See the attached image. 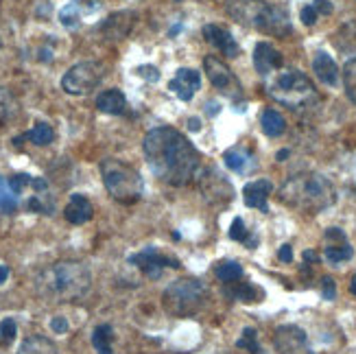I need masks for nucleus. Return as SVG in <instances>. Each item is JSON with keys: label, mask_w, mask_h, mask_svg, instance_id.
I'll use <instances>...</instances> for the list:
<instances>
[{"label": "nucleus", "mask_w": 356, "mask_h": 354, "mask_svg": "<svg viewBox=\"0 0 356 354\" xmlns=\"http://www.w3.org/2000/svg\"><path fill=\"white\" fill-rule=\"evenodd\" d=\"M273 344L280 354H315L308 344L306 332L300 326H293V323H285V326L276 328Z\"/></svg>", "instance_id": "obj_11"}, {"label": "nucleus", "mask_w": 356, "mask_h": 354, "mask_svg": "<svg viewBox=\"0 0 356 354\" xmlns=\"http://www.w3.org/2000/svg\"><path fill=\"white\" fill-rule=\"evenodd\" d=\"M203 37L207 44H212V47L226 57H239L241 55V47L239 42L232 37V33L228 31L226 26L221 24H205L203 26Z\"/></svg>", "instance_id": "obj_13"}, {"label": "nucleus", "mask_w": 356, "mask_h": 354, "mask_svg": "<svg viewBox=\"0 0 356 354\" xmlns=\"http://www.w3.org/2000/svg\"><path fill=\"white\" fill-rule=\"evenodd\" d=\"M129 262L136 264V267L151 280H158L162 276V271H164L167 267H173L177 269L180 267V262H177L175 258H169L164 254H160L155 247H144L142 252L129 256Z\"/></svg>", "instance_id": "obj_12"}, {"label": "nucleus", "mask_w": 356, "mask_h": 354, "mask_svg": "<svg viewBox=\"0 0 356 354\" xmlns=\"http://www.w3.org/2000/svg\"><path fill=\"white\" fill-rule=\"evenodd\" d=\"M16 208H18V195L13 193V188L9 186V180L0 177V210L13 212Z\"/></svg>", "instance_id": "obj_29"}, {"label": "nucleus", "mask_w": 356, "mask_h": 354, "mask_svg": "<svg viewBox=\"0 0 356 354\" xmlns=\"http://www.w3.org/2000/svg\"><path fill=\"white\" fill-rule=\"evenodd\" d=\"M188 127H190V131H199V118H190Z\"/></svg>", "instance_id": "obj_46"}, {"label": "nucleus", "mask_w": 356, "mask_h": 354, "mask_svg": "<svg viewBox=\"0 0 356 354\" xmlns=\"http://www.w3.org/2000/svg\"><path fill=\"white\" fill-rule=\"evenodd\" d=\"M51 328H53V332L64 335V332L68 330V321H66L64 317H53V319H51Z\"/></svg>", "instance_id": "obj_38"}, {"label": "nucleus", "mask_w": 356, "mask_h": 354, "mask_svg": "<svg viewBox=\"0 0 356 354\" xmlns=\"http://www.w3.org/2000/svg\"><path fill=\"white\" fill-rule=\"evenodd\" d=\"M199 190L205 203L223 208L234 199V186L219 169L210 167L199 173Z\"/></svg>", "instance_id": "obj_9"}, {"label": "nucleus", "mask_w": 356, "mask_h": 354, "mask_svg": "<svg viewBox=\"0 0 356 354\" xmlns=\"http://www.w3.org/2000/svg\"><path fill=\"white\" fill-rule=\"evenodd\" d=\"M144 158L151 173L169 186H186L197 177L201 155L182 131L175 127H155L144 136Z\"/></svg>", "instance_id": "obj_1"}, {"label": "nucleus", "mask_w": 356, "mask_h": 354, "mask_svg": "<svg viewBox=\"0 0 356 354\" xmlns=\"http://www.w3.org/2000/svg\"><path fill=\"white\" fill-rule=\"evenodd\" d=\"M75 3H77L79 7L83 5V7H87V9H94V7H96V0H75Z\"/></svg>", "instance_id": "obj_43"}, {"label": "nucleus", "mask_w": 356, "mask_h": 354, "mask_svg": "<svg viewBox=\"0 0 356 354\" xmlns=\"http://www.w3.org/2000/svg\"><path fill=\"white\" fill-rule=\"evenodd\" d=\"M96 108L103 114L121 116L127 110V99H125V94L121 90H118V87H112V90H103L96 96Z\"/></svg>", "instance_id": "obj_18"}, {"label": "nucleus", "mask_w": 356, "mask_h": 354, "mask_svg": "<svg viewBox=\"0 0 356 354\" xmlns=\"http://www.w3.org/2000/svg\"><path fill=\"white\" fill-rule=\"evenodd\" d=\"M350 291H352V293L356 295V276L352 278V283H350Z\"/></svg>", "instance_id": "obj_48"}, {"label": "nucleus", "mask_w": 356, "mask_h": 354, "mask_svg": "<svg viewBox=\"0 0 356 354\" xmlns=\"http://www.w3.org/2000/svg\"><path fill=\"white\" fill-rule=\"evenodd\" d=\"M210 300V291L197 278H182L171 283L162 293V306L171 317H195Z\"/></svg>", "instance_id": "obj_5"}, {"label": "nucleus", "mask_w": 356, "mask_h": 354, "mask_svg": "<svg viewBox=\"0 0 356 354\" xmlns=\"http://www.w3.org/2000/svg\"><path fill=\"white\" fill-rule=\"evenodd\" d=\"M313 7L317 9V13H323V16L332 13V3H330V0H315Z\"/></svg>", "instance_id": "obj_39"}, {"label": "nucleus", "mask_w": 356, "mask_h": 354, "mask_svg": "<svg viewBox=\"0 0 356 354\" xmlns=\"http://www.w3.org/2000/svg\"><path fill=\"white\" fill-rule=\"evenodd\" d=\"M289 158V149H282L280 153H278V160L282 162V160H287Z\"/></svg>", "instance_id": "obj_47"}, {"label": "nucleus", "mask_w": 356, "mask_h": 354, "mask_svg": "<svg viewBox=\"0 0 356 354\" xmlns=\"http://www.w3.org/2000/svg\"><path fill=\"white\" fill-rule=\"evenodd\" d=\"M230 239L232 241H241V243H247L249 249H254L256 247V239H249V232L245 228V221L243 219H234L232 221V228H230Z\"/></svg>", "instance_id": "obj_31"}, {"label": "nucleus", "mask_w": 356, "mask_h": 354, "mask_svg": "<svg viewBox=\"0 0 356 354\" xmlns=\"http://www.w3.org/2000/svg\"><path fill=\"white\" fill-rule=\"evenodd\" d=\"M254 68L258 75L269 77L273 70L282 68V55L276 51L269 42H258L254 49Z\"/></svg>", "instance_id": "obj_15"}, {"label": "nucleus", "mask_w": 356, "mask_h": 354, "mask_svg": "<svg viewBox=\"0 0 356 354\" xmlns=\"http://www.w3.org/2000/svg\"><path fill=\"white\" fill-rule=\"evenodd\" d=\"M214 273H217V278L221 280V283H236V280L243 276V267L234 260H226V262H219V267L214 269Z\"/></svg>", "instance_id": "obj_28"}, {"label": "nucleus", "mask_w": 356, "mask_h": 354, "mask_svg": "<svg viewBox=\"0 0 356 354\" xmlns=\"http://www.w3.org/2000/svg\"><path fill=\"white\" fill-rule=\"evenodd\" d=\"M260 127L269 138H278L287 131V121L278 110L269 108V110H264L262 116H260Z\"/></svg>", "instance_id": "obj_21"}, {"label": "nucleus", "mask_w": 356, "mask_h": 354, "mask_svg": "<svg viewBox=\"0 0 356 354\" xmlns=\"http://www.w3.org/2000/svg\"><path fill=\"white\" fill-rule=\"evenodd\" d=\"M236 348H243L251 354H260V346H258V332L254 328H245L241 339L236 342Z\"/></svg>", "instance_id": "obj_33"}, {"label": "nucleus", "mask_w": 356, "mask_h": 354, "mask_svg": "<svg viewBox=\"0 0 356 354\" xmlns=\"http://www.w3.org/2000/svg\"><path fill=\"white\" fill-rule=\"evenodd\" d=\"M79 20H81V9H79L77 3H70V5H66L62 11H59V22H62L64 26H68V28H75L79 24Z\"/></svg>", "instance_id": "obj_32"}, {"label": "nucleus", "mask_w": 356, "mask_h": 354, "mask_svg": "<svg viewBox=\"0 0 356 354\" xmlns=\"http://www.w3.org/2000/svg\"><path fill=\"white\" fill-rule=\"evenodd\" d=\"M16 335H18V326L11 317L0 321V346H3V348L11 346L13 339H16Z\"/></svg>", "instance_id": "obj_34"}, {"label": "nucleus", "mask_w": 356, "mask_h": 354, "mask_svg": "<svg viewBox=\"0 0 356 354\" xmlns=\"http://www.w3.org/2000/svg\"><path fill=\"white\" fill-rule=\"evenodd\" d=\"M313 72L325 85H337V81H339V68L334 64V59L323 51H319L313 57Z\"/></svg>", "instance_id": "obj_19"}, {"label": "nucleus", "mask_w": 356, "mask_h": 354, "mask_svg": "<svg viewBox=\"0 0 356 354\" xmlns=\"http://www.w3.org/2000/svg\"><path fill=\"white\" fill-rule=\"evenodd\" d=\"M92 287V273L83 262L59 260L35 276V293L42 300L66 304L77 302Z\"/></svg>", "instance_id": "obj_2"}, {"label": "nucleus", "mask_w": 356, "mask_h": 354, "mask_svg": "<svg viewBox=\"0 0 356 354\" xmlns=\"http://www.w3.org/2000/svg\"><path fill=\"white\" fill-rule=\"evenodd\" d=\"M112 339H114V330L110 323H101V326L94 328L92 332V346L99 354H114L112 350Z\"/></svg>", "instance_id": "obj_24"}, {"label": "nucleus", "mask_w": 356, "mask_h": 354, "mask_svg": "<svg viewBox=\"0 0 356 354\" xmlns=\"http://www.w3.org/2000/svg\"><path fill=\"white\" fill-rule=\"evenodd\" d=\"M325 239H337V241H346V234L344 232H341L339 228H330L328 232H325Z\"/></svg>", "instance_id": "obj_41"}, {"label": "nucleus", "mask_w": 356, "mask_h": 354, "mask_svg": "<svg viewBox=\"0 0 356 354\" xmlns=\"http://www.w3.org/2000/svg\"><path fill=\"white\" fill-rule=\"evenodd\" d=\"M24 138L31 140L37 146H46V144H51L55 140V131H53V127L49 123H37L31 131H26Z\"/></svg>", "instance_id": "obj_26"}, {"label": "nucleus", "mask_w": 356, "mask_h": 354, "mask_svg": "<svg viewBox=\"0 0 356 354\" xmlns=\"http://www.w3.org/2000/svg\"><path fill=\"white\" fill-rule=\"evenodd\" d=\"M18 114V101L13 96L7 87L0 85V125L11 121L13 116Z\"/></svg>", "instance_id": "obj_25"}, {"label": "nucleus", "mask_w": 356, "mask_h": 354, "mask_svg": "<svg viewBox=\"0 0 356 354\" xmlns=\"http://www.w3.org/2000/svg\"><path fill=\"white\" fill-rule=\"evenodd\" d=\"M278 258L282 262H291L293 260V249H291V245H282L280 252H278Z\"/></svg>", "instance_id": "obj_40"}, {"label": "nucleus", "mask_w": 356, "mask_h": 354, "mask_svg": "<svg viewBox=\"0 0 356 354\" xmlns=\"http://www.w3.org/2000/svg\"><path fill=\"white\" fill-rule=\"evenodd\" d=\"M101 175H103V184H105L108 193L118 203L131 205L142 199V193H144L142 177L133 167L125 165L123 160L105 158L101 162Z\"/></svg>", "instance_id": "obj_6"}, {"label": "nucleus", "mask_w": 356, "mask_h": 354, "mask_svg": "<svg viewBox=\"0 0 356 354\" xmlns=\"http://www.w3.org/2000/svg\"><path fill=\"white\" fill-rule=\"evenodd\" d=\"M7 278H9V267H5V264H0V285H3Z\"/></svg>", "instance_id": "obj_44"}, {"label": "nucleus", "mask_w": 356, "mask_h": 354, "mask_svg": "<svg viewBox=\"0 0 356 354\" xmlns=\"http://www.w3.org/2000/svg\"><path fill=\"white\" fill-rule=\"evenodd\" d=\"M317 9L313 7V5H306L304 9H302V22L306 24V26H313L315 22H317Z\"/></svg>", "instance_id": "obj_35"}, {"label": "nucleus", "mask_w": 356, "mask_h": 354, "mask_svg": "<svg viewBox=\"0 0 356 354\" xmlns=\"http://www.w3.org/2000/svg\"><path fill=\"white\" fill-rule=\"evenodd\" d=\"M64 217L72 226H83L94 217V205L90 203V199H87L85 195L77 193V195L70 197L68 205L64 208Z\"/></svg>", "instance_id": "obj_17"}, {"label": "nucleus", "mask_w": 356, "mask_h": 354, "mask_svg": "<svg viewBox=\"0 0 356 354\" xmlns=\"http://www.w3.org/2000/svg\"><path fill=\"white\" fill-rule=\"evenodd\" d=\"M323 256L330 264H339V262H346L354 256V249L348 243H341V245H328L323 249Z\"/></svg>", "instance_id": "obj_27"}, {"label": "nucleus", "mask_w": 356, "mask_h": 354, "mask_svg": "<svg viewBox=\"0 0 356 354\" xmlns=\"http://www.w3.org/2000/svg\"><path fill=\"white\" fill-rule=\"evenodd\" d=\"M321 289H323V298H325V300H334L337 287H334V280H332V278H323V280H321Z\"/></svg>", "instance_id": "obj_36"}, {"label": "nucleus", "mask_w": 356, "mask_h": 354, "mask_svg": "<svg viewBox=\"0 0 356 354\" xmlns=\"http://www.w3.org/2000/svg\"><path fill=\"white\" fill-rule=\"evenodd\" d=\"M103 77H105V66L101 62H81L62 77V87L72 96H83L99 87Z\"/></svg>", "instance_id": "obj_8"}, {"label": "nucleus", "mask_w": 356, "mask_h": 354, "mask_svg": "<svg viewBox=\"0 0 356 354\" xmlns=\"http://www.w3.org/2000/svg\"><path fill=\"white\" fill-rule=\"evenodd\" d=\"M201 87V75L192 68H180L175 79L169 83V90L182 101H190Z\"/></svg>", "instance_id": "obj_14"}, {"label": "nucleus", "mask_w": 356, "mask_h": 354, "mask_svg": "<svg viewBox=\"0 0 356 354\" xmlns=\"http://www.w3.org/2000/svg\"><path fill=\"white\" fill-rule=\"evenodd\" d=\"M304 260H306V262H317L319 256L313 252V249H306V252H304Z\"/></svg>", "instance_id": "obj_42"}, {"label": "nucleus", "mask_w": 356, "mask_h": 354, "mask_svg": "<svg viewBox=\"0 0 356 354\" xmlns=\"http://www.w3.org/2000/svg\"><path fill=\"white\" fill-rule=\"evenodd\" d=\"M266 92H269L278 103L287 106L289 110H300L317 101L315 85L304 72L300 70H285L266 83Z\"/></svg>", "instance_id": "obj_7"}, {"label": "nucleus", "mask_w": 356, "mask_h": 354, "mask_svg": "<svg viewBox=\"0 0 356 354\" xmlns=\"http://www.w3.org/2000/svg\"><path fill=\"white\" fill-rule=\"evenodd\" d=\"M344 85H346L348 99L356 106V57H352L344 66Z\"/></svg>", "instance_id": "obj_30"}, {"label": "nucleus", "mask_w": 356, "mask_h": 354, "mask_svg": "<svg viewBox=\"0 0 356 354\" xmlns=\"http://www.w3.org/2000/svg\"><path fill=\"white\" fill-rule=\"evenodd\" d=\"M203 68H205L207 79H210V83L219 92H223L230 99L241 96V83L234 77V72L230 70V66L223 62V59L217 55H207L203 59Z\"/></svg>", "instance_id": "obj_10"}, {"label": "nucleus", "mask_w": 356, "mask_h": 354, "mask_svg": "<svg viewBox=\"0 0 356 354\" xmlns=\"http://www.w3.org/2000/svg\"><path fill=\"white\" fill-rule=\"evenodd\" d=\"M223 162L226 167L234 173H247L251 167L256 165L254 155H251L247 149H243V146H234V149H228L223 153Z\"/></svg>", "instance_id": "obj_20"}, {"label": "nucleus", "mask_w": 356, "mask_h": 354, "mask_svg": "<svg viewBox=\"0 0 356 354\" xmlns=\"http://www.w3.org/2000/svg\"><path fill=\"white\" fill-rule=\"evenodd\" d=\"M217 112H219L217 101H210V103H207V114H210V116H217Z\"/></svg>", "instance_id": "obj_45"}, {"label": "nucleus", "mask_w": 356, "mask_h": 354, "mask_svg": "<svg viewBox=\"0 0 356 354\" xmlns=\"http://www.w3.org/2000/svg\"><path fill=\"white\" fill-rule=\"evenodd\" d=\"M138 75L144 77V79H149V81H158L160 79V72L155 66H140L138 68Z\"/></svg>", "instance_id": "obj_37"}, {"label": "nucleus", "mask_w": 356, "mask_h": 354, "mask_svg": "<svg viewBox=\"0 0 356 354\" xmlns=\"http://www.w3.org/2000/svg\"><path fill=\"white\" fill-rule=\"evenodd\" d=\"M280 201L300 212L317 214L337 201V190L321 173H298L280 186Z\"/></svg>", "instance_id": "obj_3"}, {"label": "nucleus", "mask_w": 356, "mask_h": 354, "mask_svg": "<svg viewBox=\"0 0 356 354\" xmlns=\"http://www.w3.org/2000/svg\"><path fill=\"white\" fill-rule=\"evenodd\" d=\"M273 193V184L269 180H256V182H249L243 188V199L245 205L249 208H256L260 212H269V205H266V199Z\"/></svg>", "instance_id": "obj_16"}, {"label": "nucleus", "mask_w": 356, "mask_h": 354, "mask_svg": "<svg viewBox=\"0 0 356 354\" xmlns=\"http://www.w3.org/2000/svg\"><path fill=\"white\" fill-rule=\"evenodd\" d=\"M226 11L234 20L247 24L264 35L287 37L293 33V24L285 7L264 3V0H228Z\"/></svg>", "instance_id": "obj_4"}, {"label": "nucleus", "mask_w": 356, "mask_h": 354, "mask_svg": "<svg viewBox=\"0 0 356 354\" xmlns=\"http://www.w3.org/2000/svg\"><path fill=\"white\" fill-rule=\"evenodd\" d=\"M228 285H232L226 289V295L230 300L251 304V302H260V298H262V291L249 283H228Z\"/></svg>", "instance_id": "obj_22"}, {"label": "nucleus", "mask_w": 356, "mask_h": 354, "mask_svg": "<svg viewBox=\"0 0 356 354\" xmlns=\"http://www.w3.org/2000/svg\"><path fill=\"white\" fill-rule=\"evenodd\" d=\"M18 354H59V352H57V346L51 342L49 337L31 335V337H26L24 342L20 344Z\"/></svg>", "instance_id": "obj_23"}]
</instances>
